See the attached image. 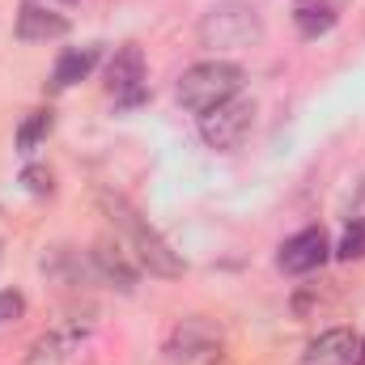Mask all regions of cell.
<instances>
[{"instance_id": "obj_1", "label": "cell", "mask_w": 365, "mask_h": 365, "mask_svg": "<svg viewBox=\"0 0 365 365\" xmlns=\"http://www.w3.org/2000/svg\"><path fill=\"white\" fill-rule=\"evenodd\" d=\"M98 208L106 212V221L115 225V234L123 238V247L132 251V259H136L149 276H166V280L182 276L187 264L170 251V242H166V238H162V234H158V230L119 195V191H106V187H102V191H98Z\"/></svg>"}, {"instance_id": "obj_2", "label": "cell", "mask_w": 365, "mask_h": 365, "mask_svg": "<svg viewBox=\"0 0 365 365\" xmlns=\"http://www.w3.org/2000/svg\"><path fill=\"white\" fill-rule=\"evenodd\" d=\"M264 43V17L247 0H221L200 17V47L204 51H247Z\"/></svg>"}, {"instance_id": "obj_3", "label": "cell", "mask_w": 365, "mask_h": 365, "mask_svg": "<svg viewBox=\"0 0 365 365\" xmlns=\"http://www.w3.org/2000/svg\"><path fill=\"white\" fill-rule=\"evenodd\" d=\"M242 81H247V73H242L238 64H230V60H204V64H195V68L182 73L175 93H179V102L187 110L204 115V110H212L217 102L242 93Z\"/></svg>"}, {"instance_id": "obj_4", "label": "cell", "mask_w": 365, "mask_h": 365, "mask_svg": "<svg viewBox=\"0 0 365 365\" xmlns=\"http://www.w3.org/2000/svg\"><path fill=\"white\" fill-rule=\"evenodd\" d=\"M221 349H225L221 323H212L204 314H191L170 331V340L162 349V365H217Z\"/></svg>"}, {"instance_id": "obj_5", "label": "cell", "mask_w": 365, "mask_h": 365, "mask_svg": "<svg viewBox=\"0 0 365 365\" xmlns=\"http://www.w3.org/2000/svg\"><path fill=\"white\" fill-rule=\"evenodd\" d=\"M251 128H255V102L242 93H234L200 115V136L208 149H238L251 136Z\"/></svg>"}, {"instance_id": "obj_6", "label": "cell", "mask_w": 365, "mask_h": 365, "mask_svg": "<svg viewBox=\"0 0 365 365\" xmlns=\"http://www.w3.org/2000/svg\"><path fill=\"white\" fill-rule=\"evenodd\" d=\"M327 255H331L327 234L319 225H310V230H302V234H293V238L280 242L276 264H280V272H289V276H306V272H314V268H323Z\"/></svg>"}, {"instance_id": "obj_7", "label": "cell", "mask_w": 365, "mask_h": 365, "mask_svg": "<svg viewBox=\"0 0 365 365\" xmlns=\"http://www.w3.org/2000/svg\"><path fill=\"white\" fill-rule=\"evenodd\" d=\"M86 336H90L86 323H60V327H51L47 336L34 340L26 365H73L77 353H81V344H86Z\"/></svg>"}, {"instance_id": "obj_8", "label": "cell", "mask_w": 365, "mask_h": 365, "mask_svg": "<svg viewBox=\"0 0 365 365\" xmlns=\"http://www.w3.org/2000/svg\"><path fill=\"white\" fill-rule=\"evenodd\" d=\"M106 90L123 106H136L145 98V56H140V47H119L115 51V60L106 64Z\"/></svg>"}, {"instance_id": "obj_9", "label": "cell", "mask_w": 365, "mask_h": 365, "mask_svg": "<svg viewBox=\"0 0 365 365\" xmlns=\"http://www.w3.org/2000/svg\"><path fill=\"white\" fill-rule=\"evenodd\" d=\"M357 353H361V336L349 327H331L306 344L297 365H357Z\"/></svg>"}, {"instance_id": "obj_10", "label": "cell", "mask_w": 365, "mask_h": 365, "mask_svg": "<svg viewBox=\"0 0 365 365\" xmlns=\"http://www.w3.org/2000/svg\"><path fill=\"white\" fill-rule=\"evenodd\" d=\"M68 34V17L60 9H38V4H21L17 13V38L21 43H47Z\"/></svg>"}, {"instance_id": "obj_11", "label": "cell", "mask_w": 365, "mask_h": 365, "mask_svg": "<svg viewBox=\"0 0 365 365\" xmlns=\"http://www.w3.org/2000/svg\"><path fill=\"white\" fill-rule=\"evenodd\" d=\"M98 56H102V47H98V43H90V47H68V51L56 60L51 86H56V90H68V86L86 81V77L93 73V64H98Z\"/></svg>"}, {"instance_id": "obj_12", "label": "cell", "mask_w": 365, "mask_h": 365, "mask_svg": "<svg viewBox=\"0 0 365 365\" xmlns=\"http://www.w3.org/2000/svg\"><path fill=\"white\" fill-rule=\"evenodd\" d=\"M93 268H98L102 280L119 284L123 293L136 284V268L128 264V255H123V247H119V242H98V247H93Z\"/></svg>"}, {"instance_id": "obj_13", "label": "cell", "mask_w": 365, "mask_h": 365, "mask_svg": "<svg viewBox=\"0 0 365 365\" xmlns=\"http://www.w3.org/2000/svg\"><path fill=\"white\" fill-rule=\"evenodd\" d=\"M293 21H297V34L302 38H319V34H327L336 26V9L327 0H310V4H302L293 13Z\"/></svg>"}, {"instance_id": "obj_14", "label": "cell", "mask_w": 365, "mask_h": 365, "mask_svg": "<svg viewBox=\"0 0 365 365\" xmlns=\"http://www.w3.org/2000/svg\"><path fill=\"white\" fill-rule=\"evenodd\" d=\"M47 132H51V110H30L26 123L17 128V149H21V153H34Z\"/></svg>"}, {"instance_id": "obj_15", "label": "cell", "mask_w": 365, "mask_h": 365, "mask_svg": "<svg viewBox=\"0 0 365 365\" xmlns=\"http://www.w3.org/2000/svg\"><path fill=\"white\" fill-rule=\"evenodd\" d=\"M340 259H365V221H349L340 247H336Z\"/></svg>"}, {"instance_id": "obj_16", "label": "cell", "mask_w": 365, "mask_h": 365, "mask_svg": "<svg viewBox=\"0 0 365 365\" xmlns=\"http://www.w3.org/2000/svg\"><path fill=\"white\" fill-rule=\"evenodd\" d=\"M21 314H26V297H21L17 289H4V293H0V327L13 323V319H21Z\"/></svg>"}, {"instance_id": "obj_17", "label": "cell", "mask_w": 365, "mask_h": 365, "mask_svg": "<svg viewBox=\"0 0 365 365\" xmlns=\"http://www.w3.org/2000/svg\"><path fill=\"white\" fill-rule=\"evenodd\" d=\"M21 182H26V191H34V195H51V187H56L51 170H43V166H26Z\"/></svg>"}, {"instance_id": "obj_18", "label": "cell", "mask_w": 365, "mask_h": 365, "mask_svg": "<svg viewBox=\"0 0 365 365\" xmlns=\"http://www.w3.org/2000/svg\"><path fill=\"white\" fill-rule=\"evenodd\" d=\"M353 221H365V182L357 187V195H353Z\"/></svg>"}, {"instance_id": "obj_19", "label": "cell", "mask_w": 365, "mask_h": 365, "mask_svg": "<svg viewBox=\"0 0 365 365\" xmlns=\"http://www.w3.org/2000/svg\"><path fill=\"white\" fill-rule=\"evenodd\" d=\"M26 4H38V9H60V13H64L73 0H26Z\"/></svg>"}]
</instances>
